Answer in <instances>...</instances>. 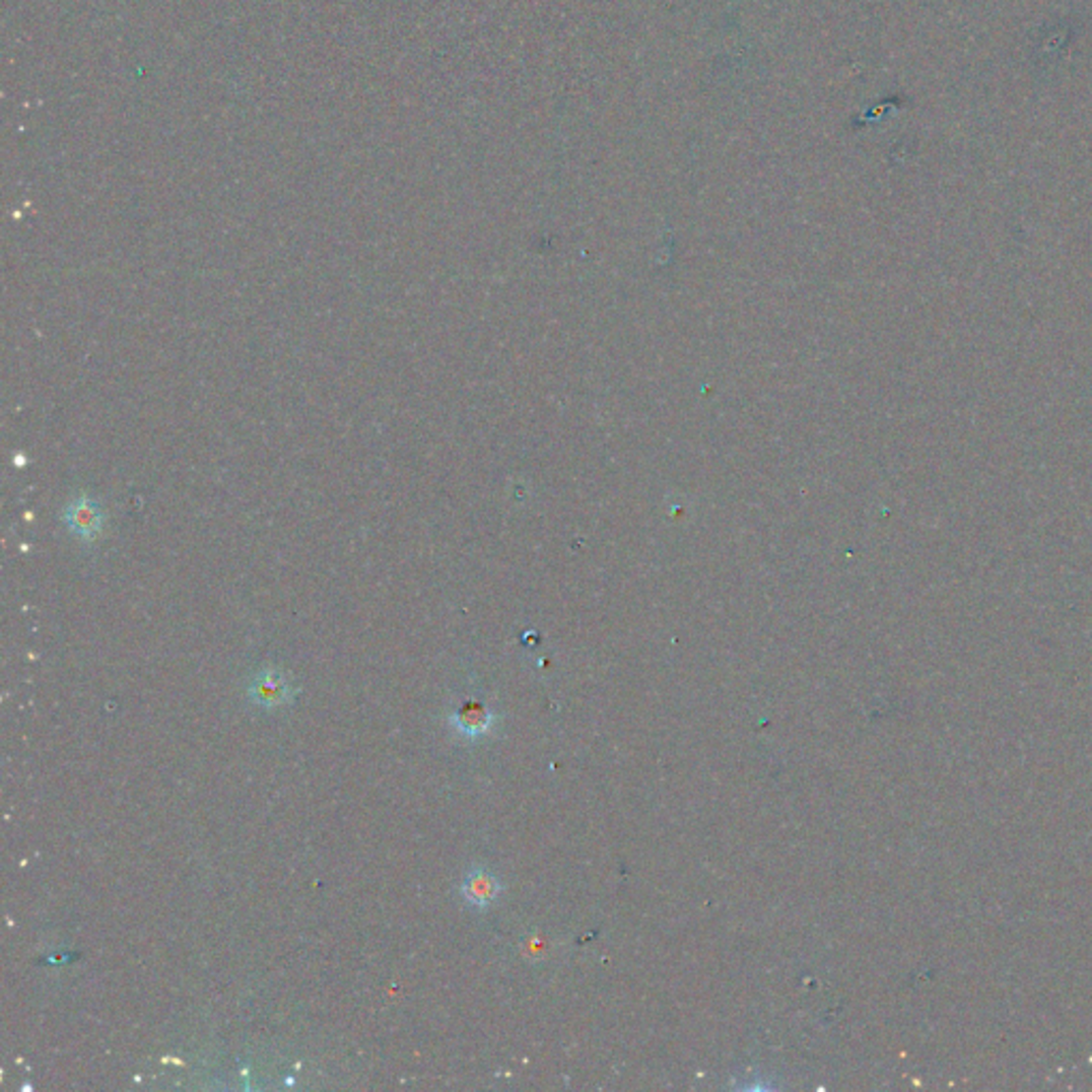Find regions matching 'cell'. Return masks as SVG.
<instances>
[{
  "mask_svg": "<svg viewBox=\"0 0 1092 1092\" xmlns=\"http://www.w3.org/2000/svg\"><path fill=\"white\" fill-rule=\"evenodd\" d=\"M62 521L73 536H77L82 542H93L101 536L102 527H105V511L88 493H77L64 506Z\"/></svg>",
  "mask_w": 1092,
  "mask_h": 1092,
  "instance_id": "1",
  "label": "cell"
},
{
  "mask_svg": "<svg viewBox=\"0 0 1092 1092\" xmlns=\"http://www.w3.org/2000/svg\"><path fill=\"white\" fill-rule=\"evenodd\" d=\"M250 696L261 707H280L291 702L295 692L280 670L267 668L250 683Z\"/></svg>",
  "mask_w": 1092,
  "mask_h": 1092,
  "instance_id": "2",
  "label": "cell"
},
{
  "mask_svg": "<svg viewBox=\"0 0 1092 1092\" xmlns=\"http://www.w3.org/2000/svg\"><path fill=\"white\" fill-rule=\"evenodd\" d=\"M493 721H496V717H493V713L480 700H465L450 715V723L454 725V730L467 738L485 736L493 727Z\"/></svg>",
  "mask_w": 1092,
  "mask_h": 1092,
  "instance_id": "3",
  "label": "cell"
},
{
  "mask_svg": "<svg viewBox=\"0 0 1092 1092\" xmlns=\"http://www.w3.org/2000/svg\"><path fill=\"white\" fill-rule=\"evenodd\" d=\"M500 892H502L500 881L485 868L470 870L461 883V894L465 903L476 909H487L489 905L496 903Z\"/></svg>",
  "mask_w": 1092,
  "mask_h": 1092,
  "instance_id": "4",
  "label": "cell"
}]
</instances>
